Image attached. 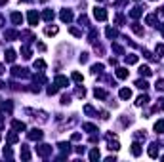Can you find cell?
Instances as JSON below:
<instances>
[{
    "label": "cell",
    "mask_w": 164,
    "mask_h": 162,
    "mask_svg": "<svg viewBox=\"0 0 164 162\" xmlns=\"http://www.w3.org/2000/svg\"><path fill=\"white\" fill-rule=\"evenodd\" d=\"M37 155L42 156V158H46L48 155H52V147L50 145H38L37 147Z\"/></svg>",
    "instance_id": "cell-1"
},
{
    "label": "cell",
    "mask_w": 164,
    "mask_h": 162,
    "mask_svg": "<svg viewBox=\"0 0 164 162\" xmlns=\"http://www.w3.org/2000/svg\"><path fill=\"white\" fill-rule=\"evenodd\" d=\"M42 130H38V128H33L31 130L29 133H27V137H29V139H33V141H38V139H42Z\"/></svg>",
    "instance_id": "cell-2"
},
{
    "label": "cell",
    "mask_w": 164,
    "mask_h": 162,
    "mask_svg": "<svg viewBox=\"0 0 164 162\" xmlns=\"http://www.w3.org/2000/svg\"><path fill=\"white\" fill-rule=\"evenodd\" d=\"M94 17L97 19V21H105V19H107V10H103V8H95V10H94Z\"/></svg>",
    "instance_id": "cell-3"
},
{
    "label": "cell",
    "mask_w": 164,
    "mask_h": 162,
    "mask_svg": "<svg viewBox=\"0 0 164 162\" xmlns=\"http://www.w3.org/2000/svg\"><path fill=\"white\" fill-rule=\"evenodd\" d=\"M59 17H61V21H65V23H69V21H73V11L71 10H61V14H59Z\"/></svg>",
    "instance_id": "cell-4"
},
{
    "label": "cell",
    "mask_w": 164,
    "mask_h": 162,
    "mask_svg": "<svg viewBox=\"0 0 164 162\" xmlns=\"http://www.w3.org/2000/svg\"><path fill=\"white\" fill-rule=\"evenodd\" d=\"M27 17H29V25H33V27L37 25V23H38V19H40V17H38V14H37V11H34V10H31Z\"/></svg>",
    "instance_id": "cell-5"
},
{
    "label": "cell",
    "mask_w": 164,
    "mask_h": 162,
    "mask_svg": "<svg viewBox=\"0 0 164 162\" xmlns=\"http://www.w3.org/2000/svg\"><path fill=\"white\" fill-rule=\"evenodd\" d=\"M55 84H59V86H69V78L63 75H57L55 76Z\"/></svg>",
    "instance_id": "cell-6"
},
{
    "label": "cell",
    "mask_w": 164,
    "mask_h": 162,
    "mask_svg": "<svg viewBox=\"0 0 164 162\" xmlns=\"http://www.w3.org/2000/svg\"><path fill=\"white\" fill-rule=\"evenodd\" d=\"M11 21H14V25H21L23 23V15L19 14V11H14V14H11Z\"/></svg>",
    "instance_id": "cell-7"
},
{
    "label": "cell",
    "mask_w": 164,
    "mask_h": 162,
    "mask_svg": "<svg viewBox=\"0 0 164 162\" xmlns=\"http://www.w3.org/2000/svg\"><path fill=\"white\" fill-rule=\"evenodd\" d=\"M157 21H158L157 14H149V15L145 17V23H147V25H157Z\"/></svg>",
    "instance_id": "cell-8"
},
{
    "label": "cell",
    "mask_w": 164,
    "mask_h": 162,
    "mask_svg": "<svg viewBox=\"0 0 164 162\" xmlns=\"http://www.w3.org/2000/svg\"><path fill=\"white\" fill-rule=\"evenodd\" d=\"M149 103V95H139L138 99H135V105L138 107H143V105H147Z\"/></svg>",
    "instance_id": "cell-9"
},
{
    "label": "cell",
    "mask_w": 164,
    "mask_h": 162,
    "mask_svg": "<svg viewBox=\"0 0 164 162\" xmlns=\"http://www.w3.org/2000/svg\"><path fill=\"white\" fill-rule=\"evenodd\" d=\"M11 128H14L15 132H23V130H25V124H23L21 120H14V122H11Z\"/></svg>",
    "instance_id": "cell-10"
},
{
    "label": "cell",
    "mask_w": 164,
    "mask_h": 162,
    "mask_svg": "<svg viewBox=\"0 0 164 162\" xmlns=\"http://www.w3.org/2000/svg\"><path fill=\"white\" fill-rule=\"evenodd\" d=\"M21 158H23V160H31L29 147H25V145H21Z\"/></svg>",
    "instance_id": "cell-11"
},
{
    "label": "cell",
    "mask_w": 164,
    "mask_h": 162,
    "mask_svg": "<svg viewBox=\"0 0 164 162\" xmlns=\"http://www.w3.org/2000/svg\"><path fill=\"white\" fill-rule=\"evenodd\" d=\"M117 76H118V78H128V69H124V67H118L117 69Z\"/></svg>",
    "instance_id": "cell-12"
},
{
    "label": "cell",
    "mask_w": 164,
    "mask_h": 162,
    "mask_svg": "<svg viewBox=\"0 0 164 162\" xmlns=\"http://www.w3.org/2000/svg\"><path fill=\"white\" fill-rule=\"evenodd\" d=\"M115 137H109V151H118L120 149V145H118V141H113Z\"/></svg>",
    "instance_id": "cell-13"
},
{
    "label": "cell",
    "mask_w": 164,
    "mask_h": 162,
    "mask_svg": "<svg viewBox=\"0 0 164 162\" xmlns=\"http://www.w3.org/2000/svg\"><path fill=\"white\" fill-rule=\"evenodd\" d=\"M157 147H158V145H155V143L149 147V156H151V158H157V156H158V149Z\"/></svg>",
    "instance_id": "cell-14"
},
{
    "label": "cell",
    "mask_w": 164,
    "mask_h": 162,
    "mask_svg": "<svg viewBox=\"0 0 164 162\" xmlns=\"http://www.w3.org/2000/svg\"><path fill=\"white\" fill-rule=\"evenodd\" d=\"M99 158H101V155H99V149H92V151H90V160H99Z\"/></svg>",
    "instance_id": "cell-15"
},
{
    "label": "cell",
    "mask_w": 164,
    "mask_h": 162,
    "mask_svg": "<svg viewBox=\"0 0 164 162\" xmlns=\"http://www.w3.org/2000/svg\"><path fill=\"white\" fill-rule=\"evenodd\" d=\"M132 155H134V156H139V155H141V145H139V143H134V145H132Z\"/></svg>",
    "instance_id": "cell-16"
},
{
    "label": "cell",
    "mask_w": 164,
    "mask_h": 162,
    "mask_svg": "<svg viewBox=\"0 0 164 162\" xmlns=\"http://www.w3.org/2000/svg\"><path fill=\"white\" fill-rule=\"evenodd\" d=\"M120 97H122V99H130V97H132V90H130V88H122V90H120Z\"/></svg>",
    "instance_id": "cell-17"
},
{
    "label": "cell",
    "mask_w": 164,
    "mask_h": 162,
    "mask_svg": "<svg viewBox=\"0 0 164 162\" xmlns=\"http://www.w3.org/2000/svg\"><path fill=\"white\" fill-rule=\"evenodd\" d=\"M6 61H8V63H14V61H15V52H14V50H8V52H6Z\"/></svg>",
    "instance_id": "cell-18"
},
{
    "label": "cell",
    "mask_w": 164,
    "mask_h": 162,
    "mask_svg": "<svg viewBox=\"0 0 164 162\" xmlns=\"http://www.w3.org/2000/svg\"><path fill=\"white\" fill-rule=\"evenodd\" d=\"M132 31L135 32V34H139V36H143V27L139 25V23H134V25H132Z\"/></svg>",
    "instance_id": "cell-19"
},
{
    "label": "cell",
    "mask_w": 164,
    "mask_h": 162,
    "mask_svg": "<svg viewBox=\"0 0 164 162\" xmlns=\"http://www.w3.org/2000/svg\"><path fill=\"white\" fill-rule=\"evenodd\" d=\"M138 55H134V54H130V55H126V63L128 65H135V63H138Z\"/></svg>",
    "instance_id": "cell-20"
},
{
    "label": "cell",
    "mask_w": 164,
    "mask_h": 162,
    "mask_svg": "<svg viewBox=\"0 0 164 162\" xmlns=\"http://www.w3.org/2000/svg\"><path fill=\"white\" fill-rule=\"evenodd\" d=\"M130 15H132V17H134V19H138V17H139V15H141V8H139V6H135V8H132V11H130Z\"/></svg>",
    "instance_id": "cell-21"
},
{
    "label": "cell",
    "mask_w": 164,
    "mask_h": 162,
    "mask_svg": "<svg viewBox=\"0 0 164 162\" xmlns=\"http://www.w3.org/2000/svg\"><path fill=\"white\" fill-rule=\"evenodd\" d=\"M94 94H95V97H99V99H105V97H107V92L101 90V88H95Z\"/></svg>",
    "instance_id": "cell-22"
},
{
    "label": "cell",
    "mask_w": 164,
    "mask_h": 162,
    "mask_svg": "<svg viewBox=\"0 0 164 162\" xmlns=\"http://www.w3.org/2000/svg\"><path fill=\"white\" fill-rule=\"evenodd\" d=\"M105 34H107V38H117L118 32H117V29H111V27H109V29L105 31Z\"/></svg>",
    "instance_id": "cell-23"
},
{
    "label": "cell",
    "mask_w": 164,
    "mask_h": 162,
    "mask_svg": "<svg viewBox=\"0 0 164 162\" xmlns=\"http://www.w3.org/2000/svg\"><path fill=\"white\" fill-rule=\"evenodd\" d=\"M42 17L46 19V21H52V19H54V11H52V10H44Z\"/></svg>",
    "instance_id": "cell-24"
},
{
    "label": "cell",
    "mask_w": 164,
    "mask_h": 162,
    "mask_svg": "<svg viewBox=\"0 0 164 162\" xmlns=\"http://www.w3.org/2000/svg\"><path fill=\"white\" fill-rule=\"evenodd\" d=\"M139 72H141V75H145V76H151V75H153V71H151V69L147 67V65H143V67H139Z\"/></svg>",
    "instance_id": "cell-25"
},
{
    "label": "cell",
    "mask_w": 164,
    "mask_h": 162,
    "mask_svg": "<svg viewBox=\"0 0 164 162\" xmlns=\"http://www.w3.org/2000/svg\"><path fill=\"white\" fill-rule=\"evenodd\" d=\"M82 130H86V132H97V126H94V124H82Z\"/></svg>",
    "instance_id": "cell-26"
},
{
    "label": "cell",
    "mask_w": 164,
    "mask_h": 162,
    "mask_svg": "<svg viewBox=\"0 0 164 162\" xmlns=\"http://www.w3.org/2000/svg\"><path fill=\"white\" fill-rule=\"evenodd\" d=\"M135 86H138L139 90H147V88H149V84H147V80H138V82H135Z\"/></svg>",
    "instance_id": "cell-27"
},
{
    "label": "cell",
    "mask_w": 164,
    "mask_h": 162,
    "mask_svg": "<svg viewBox=\"0 0 164 162\" xmlns=\"http://www.w3.org/2000/svg\"><path fill=\"white\" fill-rule=\"evenodd\" d=\"M155 130H157L158 133L164 132V120H158V122H155Z\"/></svg>",
    "instance_id": "cell-28"
},
{
    "label": "cell",
    "mask_w": 164,
    "mask_h": 162,
    "mask_svg": "<svg viewBox=\"0 0 164 162\" xmlns=\"http://www.w3.org/2000/svg\"><path fill=\"white\" fill-rule=\"evenodd\" d=\"M44 32H46L48 36H54V34H57V27H46Z\"/></svg>",
    "instance_id": "cell-29"
},
{
    "label": "cell",
    "mask_w": 164,
    "mask_h": 162,
    "mask_svg": "<svg viewBox=\"0 0 164 162\" xmlns=\"http://www.w3.org/2000/svg\"><path fill=\"white\" fill-rule=\"evenodd\" d=\"M8 143H17V133L15 132L8 133Z\"/></svg>",
    "instance_id": "cell-30"
},
{
    "label": "cell",
    "mask_w": 164,
    "mask_h": 162,
    "mask_svg": "<svg viewBox=\"0 0 164 162\" xmlns=\"http://www.w3.org/2000/svg\"><path fill=\"white\" fill-rule=\"evenodd\" d=\"M103 71V65L101 63H95L94 67H92V72H94V75H97V72H101Z\"/></svg>",
    "instance_id": "cell-31"
},
{
    "label": "cell",
    "mask_w": 164,
    "mask_h": 162,
    "mask_svg": "<svg viewBox=\"0 0 164 162\" xmlns=\"http://www.w3.org/2000/svg\"><path fill=\"white\" fill-rule=\"evenodd\" d=\"M59 149H61L63 153H69V151H71V145L65 143V141H61V143H59Z\"/></svg>",
    "instance_id": "cell-32"
},
{
    "label": "cell",
    "mask_w": 164,
    "mask_h": 162,
    "mask_svg": "<svg viewBox=\"0 0 164 162\" xmlns=\"http://www.w3.org/2000/svg\"><path fill=\"white\" fill-rule=\"evenodd\" d=\"M34 69H40V71H44V69H46V63H44L42 59H38V61H34Z\"/></svg>",
    "instance_id": "cell-33"
},
{
    "label": "cell",
    "mask_w": 164,
    "mask_h": 162,
    "mask_svg": "<svg viewBox=\"0 0 164 162\" xmlns=\"http://www.w3.org/2000/svg\"><path fill=\"white\" fill-rule=\"evenodd\" d=\"M155 88H157L158 92H164V78H160V80H157V84H155Z\"/></svg>",
    "instance_id": "cell-34"
},
{
    "label": "cell",
    "mask_w": 164,
    "mask_h": 162,
    "mask_svg": "<svg viewBox=\"0 0 164 162\" xmlns=\"http://www.w3.org/2000/svg\"><path fill=\"white\" fill-rule=\"evenodd\" d=\"M4 36H6V38H17V32H15V31H6V32H4Z\"/></svg>",
    "instance_id": "cell-35"
},
{
    "label": "cell",
    "mask_w": 164,
    "mask_h": 162,
    "mask_svg": "<svg viewBox=\"0 0 164 162\" xmlns=\"http://www.w3.org/2000/svg\"><path fill=\"white\" fill-rule=\"evenodd\" d=\"M21 54H23V57H25V59H29V57H31V50H29L27 46H23V48H21Z\"/></svg>",
    "instance_id": "cell-36"
},
{
    "label": "cell",
    "mask_w": 164,
    "mask_h": 162,
    "mask_svg": "<svg viewBox=\"0 0 164 162\" xmlns=\"http://www.w3.org/2000/svg\"><path fill=\"white\" fill-rule=\"evenodd\" d=\"M73 80L74 82H82V75L80 72H73Z\"/></svg>",
    "instance_id": "cell-37"
},
{
    "label": "cell",
    "mask_w": 164,
    "mask_h": 162,
    "mask_svg": "<svg viewBox=\"0 0 164 162\" xmlns=\"http://www.w3.org/2000/svg\"><path fill=\"white\" fill-rule=\"evenodd\" d=\"M0 109L2 111H11V103H0Z\"/></svg>",
    "instance_id": "cell-38"
},
{
    "label": "cell",
    "mask_w": 164,
    "mask_h": 162,
    "mask_svg": "<svg viewBox=\"0 0 164 162\" xmlns=\"http://www.w3.org/2000/svg\"><path fill=\"white\" fill-rule=\"evenodd\" d=\"M157 54L164 55V44H157Z\"/></svg>",
    "instance_id": "cell-39"
},
{
    "label": "cell",
    "mask_w": 164,
    "mask_h": 162,
    "mask_svg": "<svg viewBox=\"0 0 164 162\" xmlns=\"http://www.w3.org/2000/svg\"><path fill=\"white\" fill-rule=\"evenodd\" d=\"M71 34H74V36H82V32L78 31V29H74V27H71Z\"/></svg>",
    "instance_id": "cell-40"
},
{
    "label": "cell",
    "mask_w": 164,
    "mask_h": 162,
    "mask_svg": "<svg viewBox=\"0 0 164 162\" xmlns=\"http://www.w3.org/2000/svg\"><path fill=\"white\" fill-rule=\"evenodd\" d=\"M113 50H115V52H117V54H122V52H124V50H122V48H120V46H118V44H113Z\"/></svg>",
    "instance_id": "cell-41"
},
{
    "label": "cell",
    "mask_w": 164,
    "mask_h": 162,
    "mask_svg": "<svg viewBox=\"0 0 164 162\" xmlns=\"http://www.w3.org/2000/svg\"><path fill=\"white\" fill-rule=\"evenodd\" d=\"M61 103H63V105L71 103V97H69V95H63V97H61Z\"/></svg>",
    "instance_id": "cell-42"
},
{
    "label": "cell",
    "mask_w": 164,
    "mask_h": 162,
    "mask_svg": "<svg viewBox=\"0 0 164 162\" xmlns=\"http://www.w3.org/2000/svg\"><path fill=\"white\" fill-rule=\"evenodd\" d=\"M77 95L84 97V95H86V90H84V88H78V90H77Z\"/></svg>",
    "instance_id": "cell-43"
},
{
    "label": "cell",
    "mask_w": 164,
    "mask_h": 162,
    "mask_svg": "<svg viewBox=\"0 0 164 162\" xmlns=\"http://www.w3.org/2000/svg\"><path fill=\"white\" fill-rule=\"evenodd\" d=\"M160 109H164V99H162V103H160V105H155L153 111H160Z\"/></svg>",
    "instance_id": "cell-44"
},
{
    "label": "cell",
    "mask_w": 164,
    "mask_h": 162,
    "mask_svg": "<svg viewBox=\"0 0 164 162\" xmlns=\"http://www.w3.org/2000/svg\"><path fill=\"white\" fill-rule=\"evenodd\" d=\"M55 92H57V88H55V86H50V88H48V94H55Z\"/></svg>",
    "instance_id": "cell-45"
},
{
    "label": "cell",
    "mask_w": 164,
    "mask_h": 162,
    "mask_svg": "<svg viewBox=\"0 0 164 162\" xmlns=\"http://www.w3.org/2000/svg\"><path fill=\"white\" fill-rule=\"evenodd\" d=\"M88 61V54H82L80 55V63H86Z\"/></svg>",
    "instance_id": "cell-46"
},
{
    "label": "cell",
    "mask_w": 164,
    "mask_h": 162,
    "mask_svg": "<svg viewBox=\"0 0 164 162\" xmlns=\"http://www.w3.org/2000/svg\"><path fill=\"white\" fill-rule=\"evenodd\" d=\"M115 21H117V23H118V25H120V23L124 21V17H122V15H117V19H115Z\"/></svg>",
    "instance_id": "cell-47"
},
{
    "label": "cell",
    "mask_w": 164,
    "mask_h": 162,
    "mask_svg": "<svg viewBox=\"0 0 164 162\" xmlns=\"http://www.w3.org/2000/svg\"><path fill=\"white\" fill-rule=\"evenodd\" d=\"M78 21H80V23H88V17H86V15H80V19H78Z\"/></svg>",
    "instance_id": "cell-48"
},
{
    "label": "cell",
    "mask_w": 164,
    "mask_h": 162,
    "mask_svg": "<svg viewBox=\"0 0 164 162\" xmlns=\"http://www.w3.org/2000/svg\"><path fill=\"white\" fill-rule=\"evenodd\" d=\"M4 156H11V151H10V149H4Z\"/></svg>",
    "instance_id": "cell-49"
},
{
    "label": "cell",
    "mask_w": 164,
    "mask_h": 162,
    "mask_svg": "<svg viewBox=\"0 0 164 162\" xmlns=\"http://www.w3.org/2000/svg\"><path fill=\"white\" fill-rule=\"evenodd\" d=\"M2 126H4V116L0 115V130H2Z\"/></svg>",
    "instance_id": "cell-50"
},
{
    "label": "cell",
    "mask_w": 164,
    "mask_h": 162,
    "mask_svg": "<svg viewBox=\"0 0 164 162\" xmlns=\"http://www.w3.org/2000/svg\"><path fill=\"white\" fill-rule=\"evenodd\" d=\"M0 75H4V67H2V65H0Z\"/></svg>",
    "instance_id": "cell-51"
},
{
    "label": "cell",
    "mask_w": 164,
    "mask_h": 162,
    "mask_svg": "<svg viewBox=\"0 0 164 162\" xmlns=\"http://www.w3.org/2000/svg\"><path fill=\"white\" fill-rule=\"evenodd\" d=\"M4 4H6V0H0V6H4Z\"/></svg>",
    "instance_id": "cell-52"
},
{
    "label": "cell",
    "mask_w": 164,
    "mask_h": 162,
    "mask_svg": "<svg viewBox=\"0 0 164 162\" xmlns=\"http://www.w3.org/2000/svg\"><path fill=\"white\" fill-rule=\"evenodd\" d=\"M21 2H33V0H21Z\"/></svg>",
    "instance_id": "cell-53"
},
{
    "label": "cell",
    "mask_w": 164,
    "mask_h": 162,
    "mask_svg": "<svg viewBox=\"0 0 164 162\" xmlns=\"http://www.w3.org/2000/svg\"><path fill=\"white\" fill-rule=\"evenodd\" d=\"M0 88H4V84H2V82H0Z\"/></svg>",
    "instance_id": "cell-54"
},
{
    "label": "cell",
    "mask_w": 164,
    "mask_h": 162,
    "mask_svg": "<svg viewBox=\"0 0 164 162\" xmlns=\"http://www.w3.org/2000/svg\"><path fill=\"white\" fill-rule=\"evenodd\" d=\"M160 29H162V32H164V25H162V27H160Z\"/></svg>",
    "instance_id": "cell-55"
},
{
    "label": "cell",
    "mask_w": 164,
    "mask_h": 162,
    "mask_svg": "<svg viewBox=\"0 0 164 162\" xmlns=\"http://www.w3.org/2000/svg\"><path fill=\"white\" fill-rule=\"evenodd\" d=\"M99 2H105V0H99Z\"/></svg>",
    "instance_id": "cell-56"
},
{
    "label": "cell",
    "mask_w": 164,
    "mask_h": 162,
    "mask_svg": "<svg viewBox=\"0 0 164 162\" xmlns=\"http://www.w3.org/2000/svg\"><path fill=\"white\" fill-rule=\"evenodd\" d=\"M0 139H2V137H0Z\"/></svg>",
    "instance_id": "cell-57"
}]
</instances>
